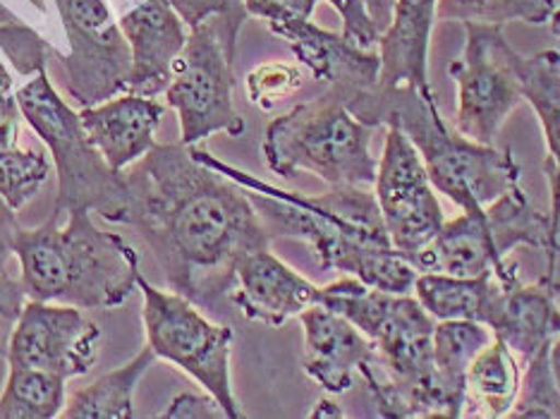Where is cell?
Returning <instances> with one entry per match:
<instances>
[{
  "instance_id": "cell-1",
  "label": "cell",
  "mask_w": 560,
  "mask_h": 419,
  "mask_svg": "<svg viewBox=\"0 0 560 419\" xmlns=\"http://www.w3.org/2000/svg\"><path fill=\"white\" fill-rule=\"evenodd\" d=\"M132 225L149 245L173 293L209 307L231 293L247 252L271 247L249 193L192 154V147L156 144L122 171Z\"/></svg>"
},
{
  "instance_id": "cell-2",
  "label": "cell",
  "mask_w": 560,
  "mask_h": 419,
  "mask_svg": "<svg viewBox=\"0 0 560 419\" xmlns=\"http://www.w3.org/2000/svg\"><path fill=\"white\" fill-rule=\"evenodd\" d=\"M192 154L203 166L228 175L247 189L271 237L304 240L324 269L352 276L386 293L410 295L415 290L417 266L390 245L372 187H330V193L319 197L285 193L228 166L209 151L192 147Z\"/></svg>"
},
{
  "instance_id": "cell-3",
  "label": "cell",
  "mask_w": 560,
  "mask_h": 419,
  "mask_svg": "<svg viewBox=\"0 0 560 419\" xmlns=\"http://www.w3.org/2000/svg\"><path fill=\"white\" fill-rule=\"evenodd\" d=\"M319 304L346 316L374 342V360L362 379L381 417H460L436 376V319L417 298L386 293L346 276L322 288Z\"/></svg>"
},
{
  "instance_id": "cell-4",
  "label": "cell",
  "mask_w": 560,
  "mask_h": 419,
  "mask_svg": "<svg viewBox=\"0 0 560 419\" xmlns=\"http://www.w3.org/2000/svg\"><path fill=\"white\" fill-rule=\"evenodd\" d=\"M369 127H398L422 156L429 181L463 211L483 209L522 181L513 149L479 144L445 125L431 89L378 84L346 101Z\"/></svg>"
},
{
  "instance_id": "cell-5",
  "label": "cell",
  "mask_w": 560,
  "mask_h": 419,
  "mask_svg": "<svg viewBox=\"0 0 560 419\" xmlns=\"http://www.w3.org/2000/svg\"><path fill=\"white\" fill-rule=\"evenodd\" d=\"M92 211L72 209L39 228H22L15 254L30 300L110 310L130 300L139 281V254L116 233L94 225Z\"/></svg>"
},
{
  "instance_id": "cell-6",
  "label": "cell",
  "mask_w": 560,
  "mask_h": 419,
  "mask_svg": "<svg viewBox=\"0 0 560 419\" xmlns=\"http://www.w3.org/2000/svg\"><path fill=\"white\" fill-rule=\"evenodd\" d=\"M374 127L354 118L334 89L300 104L266 127L264 161L280 177L319 175L330 187H372L378 161Z\"/></svg>"
},
{
  "instance_id": "cell-7",
  "label": "cell",
  "mask_w": 560,
  "mask_h": 419,
  "mask_svg": "<svg viewBox=\"0 0 560 419\" xmlns=\"http://www.w3.org/2000/svg\"><path fill=\"white\" fill-rule=\"evenodd\" d=\"M520 247L551 252L549 211H539L532 205L522 185L508 189L491 205L477 211H463L453 221H445L436 237L410 261L419 273H451V276H487L493 273L501 283H513L520 278L517 264L511 254Z\"/></svg>"
},
{
  "instance_id": "cell-8",
  "label": "cell",
  "mask_w": 560,
  "mask_h": 419,
  "mask_svg": "<svg viewBox=\"0 0 560 419\" xmlns=\"http://www.w3.org/2000/svg\"><path fill=\"white\" fill-rule=\"evenodd\" d=\"M22 118L32 125L56 159L58 201L54 213L72 209L96 211L108 223H120L127 209V185L120 171L86 137L80 113H74L48 82L46 68L15 94Z\"/></svg>"
},
{
  "instance_id": "cell-9",
  "label": "cell",
  "mask_w": 560,
  "mask_h": 419,
  "mask_svg": "<svg viewBox=\"0 0 560 419\" xmlns=\"http://www.w3.org/2000/svg\"><path fill=\"white\" fill-rule=\"evenodd\" d=\"M237 36L221 18L203 20L187 36L183 54L173 62L165 98L180 118V142L195 147L215 132L240 137L245 120L233 104V60Z\"/></svg>"
},
{
  "instance_id": "cell-10",
  "label": "cell",
  "mask_w": 560,
  "mask_h": 419,
  "mask_svg": "<svg viewBox=\"0 0 560 419\" xmlns=\"http://www.w3.org/2000/svg\"><path fill=\"white\" fill-rule=\"evenodd\" d=\"M137 288L144 295L147 338L156 358L173 362L199 381V386L219 400L228 419L242 417L231 381V328L211 324L192 300L154 288L142 273Z\"/></svg>"
},
{
  "instance_id": "cell-11",
  "label": "cell",
  "mask_w": 560,
  "mask_h": 419,
  "mask_svg": "<svg viewBox=\"0 0 560 419\" xmlns=\"http://www.w3.org/2000/svg\"><path fill=\"white\" fill-rule=\"evenodd\" d=\"M465 54L451 62L457 86V132L479 144H493L508 116L525 101L517 78V50L499 24L465 22Z\"/></svg>"
},
{
  "instance_id": "cell-12",
  "label": "cell",
  "mask_w": 560,
  "mask_h": 419,
  "mask_svg": "<svg viewBox=\"0 0 560 419\" xmlns=\"http://www.w3.org/2000/svg\"><path fill=\"white\" fill-rule=\"evenodd\" d=\"M70 39V56L62 58L68 94L82 108L106 104L127 92L132 50L122 30L110 20L104 0H56Z\"/></svg>"
},
{
  "instance_id": "cell-13",
  "label": "cell",
  "mask_w": 560,
  "mask_h": 419,
  "mask_svg": "<svg viewBox=\"0 0 560 419\" xmlns=\"http://www.w3.org/2000/svg\"><path fill=\"white\" fill-rule=\"evenodd\" d=\"M374 187L390 245L410 259L436 237L445 219L422 156L398 127H388Z\"/></svg>"
},
{
  "instance_id": "cell-14",
  "label": "cell",
  "mask_w": 560,
  "mask_h": 419,
  "mask_svg": "<svg viewBox=\"0 0 560 419\" xmlns=\"http://www.w3.org/2000/svg\"><path fill=\"white\" fill-rule=\"evenodd\" d=\"M101 328L84 310L60 302L27 300L10 338L8 364L74 379L98 362Z\"/></svg>"
},
{
  "instance_id": "cell-15",
  "label": "cell",
  "mask_w": 560,
  "mask_h": 419,
  "mask_svg": "<svg viewBox=\"0 0 560 419\" xmlns=\"http://www.w3.org/2000/svg\"><path fill=\"white\" fill-rule=\"evenodd\" d=\"M322 288L292 271L271 247L247 252L235 266L231 300L245 319L266 326H283L312 304H319Z\"/></svg>"
},
{
  "instance_id": "cell-16",
  "label": "cell",
  "mask_w": 560,
  "mask_h": 419,
  "mask_svg": "<svg viewBox=\"0 0 560 419\" xmlns=\"http://www.w3.org/2000/svg\"><path fill=\"white\" fill-rule=\"evenodd\" d=\"M135 3L120 20V30L132 50L127 94L159 96L171 84L173 62L183 54L187 34L183 18L168 0H135Z\"/></svg>"
},
{
  "instance_id": "cell-17",
  "label": "cell",
  "mask_w": 560,
  "mask_h": 419,
  "mask_svg": "<svg viewBox=\"0 0 560 419\" xmlns=\"http://www.w3.org/2000/svg\"><path fill=\"white\" fill-rule=\"evenodd\" d=\"M269 27L290 44L292 54L312 70L314 80L328 82L342 101L378 84L381 58L374 50H364L342 34L316 27L312 20L269 22Z\"/></svg>"
},
{
  "instance_id": "cell-18",
  "label": "cell",
  "mask_w": 560,
  "mask_h": 419,
  "mask_svg": "<svg viewBox=\"0 0 560 419\" xmlns=\"http://www.w3.org/2000/svg\"><path fill=\"white\" fill-rule=\"evenodd\" d=\"M304 328V372L330 396L352 388L354 374L374 360V342L346 316L312 304L300 314Z\"/></svg>"
},
{
  "instance_id": "cell-19",
  "label": "cell",
  "mask_w": 560,
  "mask_h": 419,
  "mask_svg": "<svg viewBox=\"0 0 560 419\" xmlns=\"http://www.w3.org/2000/svg\"><path fill=\"white\" fill-rule=\"evenodd\" d=\"M522 96L537 113L546 139L544 173L549 181L551 207V252L546 257V281H558V259H560V54L546 48L541 54L515 58Z\"/></svg>"
},
{
  "instance_id": "cell-20",
  "label": "cell",
  "mask_w": 560,
  "mask_h": 419,
  "mask_svg": "<svg viewBox=\"0 0 560 419\" xmlns=\"http://www.w3.org/2000/svg\"><path fill=\"white\" fill-rule=\"evenodd\" d=\"M560 283L539 278L537 283L525 286L520 281L501 283L495 293L487 326L493 338H501L515 358L525 364L541 348L551 346L560 334L558 298Z\"/></svg>"
},
{
  "instance_id": "cell-21",
  "label": "cell",
  "mask_w": 560,
  "mask_h": 419,
  "mask_svg": "<svg viewBox=\"0 0 560 419\" xmlns=\"http://www.w3.org/2000/svg\"><path fill=\"white\" fill-rule=\"evenodd\" d=\"M163 106L154 96L125 94L80 110L86 137L113 171H127L156 147Z\"/></svg>"
},
{
  "instance_id": "cell-22",
  "label": "cell",
  "mask_w": 560,
  "mask_h": 419,
  "mask_svg": "<svg viewBox=\"0 0 560 419\" xmlns=\"http://www.w3.org/2000/svg\"><path fill=\"white\" fill-rule=\"evenodd\" d=\"M439 0H396L388 30L378 39L381 89L429 84V39Z\"/></svg>"
},
{
  "instance_id": "cell-23",
  "label": "cell",
  "mask_w": 560,
  "mask_h": 419,
  "mask_svg": "<svg viewBox=\"0 0 560 419\" xmlns=\"http://www.w3.org/2000/svg\"><path fill=\"white\" fill-rule=\"evenodd\" d=\"M520 362L501 338L477 352L465 376L463 417H508L520 393Z\"/></svg>"
},
{
  "instance_id": "cell-24",
  "label": "cell",
  "mask_w": 560,
  "mask_h": 419,
  "mask_svg": "<svg viewBox=\"0 0 560 419\" xmlns=\"http://www.w3.org/2000/svg\"><path fill=\"white\" fill-rule=\"evenodd\" d=\"M499 293V278L451 276L424 271L417 276L415 298L436 322H479L487 326Z\"/></svg>"
},
{
  "instance_id": "cell-25",
  "label": "cell",
  "mask_w": 560,
  "mask_h": 419,
  "mask_svg": "<svg viewBox=\"0 0 560 419\" xmlns=\"http://www.w3.org/2000/svg\"><path fill=\"white\" fill-rule=\"evenodd\" d=\"M156 360V352L147 346L135 360L94 381L92 386L74 393L68 408L60 412L66 419H130L135 417V388Z\"/></svg>"
},
{
  "instance_id": "cell-26",
  "label": "cell",
  "mask_w": 560,
  "mask_h": 419,
  "mask_svg": "<svg viewBox=\"0 0 560 419\" xmlns=\"http://www.w3.org/2000/svg\"><path fill=\"white\" fill-rule=\"evenodd\" d=\"M493 340L489 326L479 322H436L434 326V366L443 391L463 417L465 376L469 364Z\"/></svg>"
},
{
  "instance_id": "cell-27",
  "label": "cell",
  "mask_w": 560,
  "mask_h": 419,
  "mask_svg": "<svg viewBox=\"0 0 560 419\" xmlns=\"http://www.w3.org/2000/svg\"><path fill=\"white\" fill-rule=\"evenodd\" d=\"M66 408V379L30 366H10L0 393V419H54Z\"/></svg>"
},
{
  "instance_id": "cell-28",
  "label": "cell",
  "mask_w": 560,
  "mask_h": 419,
  "mask_svg": "<svg viewBox=\"0 0 560 419\" xmlns=\"http://www.w3.org/2000/svg\"><path fill=\"white\" fill-rule=\"evenodd\" d=\"M556 12V0H439V20H460L481 24L529 22L546 24Z\"/></svg>"
},
{
  "instance_id": "cell-29",
  "label": "cell",
  "mask_w": 560,
  "mask_h": 419,
  "mask_svg": "<svg viewBox=\"0 0 560 419\" xmlns=\"http://www.w3.org/2000/svg\"><path fill=\"white\" fill-rule=\"evenodd\" d=\"M48 173L50 163L42 151H24L15 144L0 147V197L15 211L39 195Z\"/></svg>"
},
{
  "instance_id": "cell-30",
  "label": "cell",
  "mask_w": 560,
  "mask_h": 419,
  "mask_svg": "<svg viewBox=\"0 0 560 419\" xmlns=\"http://www.w3.org/2000/svg\"><path fill=\"white\" fill-rule=\"evenodd\" d=\"M508 417L560 419V391L551 366V346L541 348L532 360L525 362L517 400Z\"/></svg>"
},
{
  "instance_id": "cell-31",
  "label": "cell",
  "mask_w": 560,
  "mask_h": 419,
  "mask_svg": "<svg viewBox=\"0 0 560 419\" xmlns=\"http://www.w3.org/2000/svg\"><path fill=\"white\" fill-rule=\"evenodd\" d=\"M302 86V72L283 62L273 66H261L247 78V92L252 104H257L261 110H271L280 98L290 96Z\"/></svg>"
},
{
  "instance_id": "cell-32",
  "label": "cell",
  "mask_w": 560,
  "mask_h": 419,
  "mask_svg": "<svg viewBox=\"0 0 560 419\" xmlns=\"http://www.w3.org/2000/svg\"><path fill=\"white\" fill-rule=\"evenodd\" d=\"M0 46L8 54L22 74H36L42 68H46L44 60V50L46 44L42 42V36L32 32L30 27H22V24H0Z\"/></svg>"
},
{
  "instance_id": "cell-33",
  "label": "cell",
  "mask_w": 560,
  "mask_h": 419,
  "mask_svg": "<svg viewBox=\"0 0 560 419\" xmlns=\"http://www.w3.org/2000/svg\"><path fill=\"white\" fill-rule=\"evenodd\" d=\"M168 3L189 27H197L209 18H221L235 36L249 18L245 0H168Z\"/></svg>"
},
{
  "instance_id": "cell-34",
  "label": "cell",
  "mask_w": 560,
  "mask_h": 419,
  "mask_svg": "<svg viewBox=\"0 0 560 419\" xmlns=\"http://www.w3.org/2000/svg\"><path fill=\"white\" fill-rule=\"evenodd\" d=\"M328 3L338 10L342 20V36L350 44L364 50H374L378 46L381 32L376 30L372 18H369L364 0H328Z\"/></svg>"
},
{
  "instance_id": "cell-35",
  "label": "cell",
  "mask_w": 560,
  "mask_h": 419,
  "mask_svg": "<svg viewBox=\"0 0 560 419\" xmlns=\"http://www.w3.org/2000/svg\"><path fill=\"white\" fill-rule=\"evenodd\" d=\"M27 300L30 298L24 293L20 278L10 276L8 271H0V358L8 354L10 338L15 334V326Z\"/></svg>"
},
{
  "instance_id": "cell-36",
  "label": "cell",
  "mask_w": 560,
  "mask_h": 419,
  "mask_svg": "<svg viewBox=\"0 0 560 419\" xmlns=\"http://www.w3.org/2000/svg\"><path fill=\"white\" fill-rule=\"evenodd\" d=\"M163 419H213V417H225L223 408L219 405L211 393L209 396H195V393H180L171 405L168 410L161 415Z\"/></svg>"
},
{
  "instance_id": "cell-37",
  "label": "cell",
  "mask_w": 560,
  "mask_h": 419,
  "mask_svg": "<svg viewBox=\"0 0 560 419\" xmlns=\"http://www.w3.org/2000/svg\"><path fill=\"white\" fill-rule=\"evenodd\" d=\"M22 225L18 221V211L12 209L8 201L0 197V271L8 269L12 257H18V237H20Z\"/></svg>"
},
{
  "instance_id": "cell-38",
  "label": "cell",
  "mask_w": 560,
  "mask_h": 419,
  "mask_svg": "<svg viewBox=\"0 0 560 419\" xmlns=\"http://www.w3.org/2000/svg\"><path fill=\"white\" fill-rule=\"evenodd\" d=\"M319 0H269L266 22H304L312 20Z\"/></svg>"
},
{
  "instance_id": "cell-39",
  "label": "cell",
  "mask_w": 560,
  "mask_h": 419,
  "mask_svg": "<svg viewBox=\"0 0 560 419\" xmlns=\"http://www.w3.org/2000/svg\"><path fill=\"white\" fill-rule=\"evenodd\" d=\"M369 18L376 24V30L384 34L390 24L393 18V5H396V0H364Z\"/></svg>"
},
{
  "instance_id": "cell-40",
  "label": "cell",
  "mask_w": 560,
  "mask_h": 419,
  "mask_svg": "<svg viewBox=\"0 0 560 419\" xmlns=\"http://www.w3.org/2000/svg\"><path fill=\"white\" fill-rule=\"evenodd\" d=\"M312 417L314 419H322V417H336V419H340V417H346V412H342L334 400L322 398L319 403H316V408L312 410Z\"/></svg>"
},
{
  "instance_id": "cell-41",
  "label": "cell",
  "mask_w": 560,
  "mask_h": 419,
  "mask_svg": "<svg viewBox=\"0 0 560 419\" xmlns=\"http://www.w3.org/2000/svg\"><path fill=\"white\" fill-rule=\"evenodd\" d=\"M245 8L249 15L266 20V12H269V0H245Z\"/></svg>"
},
{
  "instance_id": "cell-42",
  "label": "cell",
  "mask_w": 560,
  "mask_h": 419,
  "mask_svg": "<svg viewBox=\"0 0 560 419\" xmlns=\"http://www.w3.org/2000/svg\"><path fill=\"white\" fill-rule=\"evenodd\" d=\"M551 366H553V376H556V384L560 391V334L551 342Z\"/></svg>"
},
{
  "instance_id": "cell-43",
  "label": "cell",
  "mask_w": 560,
  "mask_h": 419,
  "mask_svg": "<svg viewBox=\"0 0 560 419\" xmlns=\"http://www.w3.org/2000/svg\"><path fill=\"white\" fill-rule=\"evenodd\" d=\"M10 89H12V80L8 70L3 68V62H0V98H5L10 94Z\"/></svg>"
},
{
  "instance_id": "cell-44",
  "label": "cell",
  "mask_w": 560,
  "mask_h": 419,
  "mask_svg": "<svg viewBox=\"0 0 560 419\" xmlns=\"http://www.w3.org/2000/svg\"><path fill=\"white\" fill-rule=\"evenodd\" d=\"M549 24H551V32L558 36L560 39V10H556L553 15H551V20H549Z\"/></svg>"
},
{
  "instance_id": "cell-45",
  "label": "cell",
  "mask_w": 560,
  "mask_h": 419,
  "mask_svg": "<svg viewBox=\"0 0 560 419\" xmlns=\"http://www.w3.org/2000/svg\"><path fill=\"white\" fill-rule=\"evenodd\" d=\"M30 3H32V5H36V8H39V10H46V5H44V0H30Z\"/></svg>"
}]
</instances>
